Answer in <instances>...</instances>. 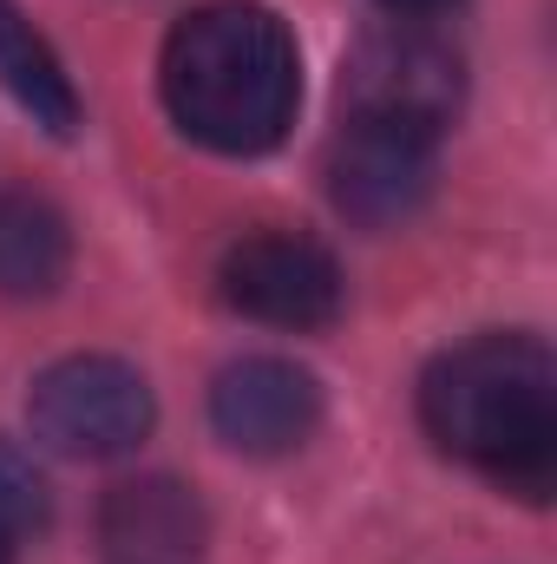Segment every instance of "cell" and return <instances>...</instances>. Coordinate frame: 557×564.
<instances>
[{
  "mask_svg": "<svg viewBox=\"0 0 557 564\" xmlns=\"http://www.w3.org/2000/svg\"><path fill=\"white\" fill-rule=\"evenodd\" d=\"M157 86L184 139L223 158H256V151H276L295 126L302 59L270 7L210 0L171 26Z\"/></svg>",
  "mask_w": 557,
  "mask_h": 564,
  "instance_id": "1",
  "label": "cell"
},
{
  "mask_svg": "<svg viewBox=\"0 0 557 564\" xmlns=\"http://www.w3.org/2000/svg\"><path fill=\"white\" fill-rule=\"evenodd\" d=\"M426 433L518 499L557 479V361L538 335H472L419 375Z\"/></svg>",
  "mask_w": 557,
  "mask_h": 564,
  "instance_id": "2",
  "label": "cell"
},
{
  "mask_svg": "<svg viewBox=\"0 0 557 564\" xmlns=\"http://www.w3.org/2000/svg\"><path fill=\"white\" fill-rule=\"evenodd\" d=\"M459 93H466L459 53L446 40H433L426 26H414V20H387V26L361 33L348 66H341L348 119L394 126V132H414V139H433V144L452 126Z\"/></svg>",
  "mask_w": 557,
  "mask_h": 564,
  "instance_id": "3",
  "label": "cell"
},
{
  "mask_svg": "<svg viewBox=\"0 0 557 564\" xmlns=\"http://www.w3.org/2000/svg\"><path fill=\"white\" fill-rule=\"evenodd\" d=\"M26 421H33V440H46L66 459H119L151 433L157 401H151V381L132 361L66 355L33 381Z\"/></svg>",
  "mask_w": 557,
  "mask_h": 564,
  "instance_id": "4",
  "label": "cell"
},
{
  "mask_svg": "<svg viewBox=\"0 0 557 564\" xmlns=\"http://www.w3.org/2000/svg\"><path fill=\"white\" fill-rule=\"evenodd\" d=\"M223 302L270 328H328L341 315V263L302 230H256L223 250Z\"/></svg>",
  "mask_w": 557,
  "mask_h": 564,
  "instance_id": "5",
  "label": "cell"
},
{
  "mask_svg": "<svg viewBox=\"0 0 557 564\" xmlns=\"http://www.w3.org/2000/svg\"><path fill=\"white\" fill-rule=\"evenodd\" d=\"M328 197L361 230H401L433 197V139L348 119L328 144Z\"/></svg>",
  "mask_w": 557,
  "mask_h": 564,
  "instance_id": "6",
  "label": "cell"
},
{
  "mask_svg": "<svg viewBox=\"0 0 557 564\" xmlns=\"http://www.w3.org/2000/svg\"><path fill=\"white\" fill-rule=\"evenodd\" d=\"M210 426L230 453L250 459H282L321 426V381L282 355H250L230 361L210 381Z\"/></svg>",
  "mask_w": 557,
  "mask_h": 564,
  "instance_id": "7",
  "label": "cell"
},
{
  "mask_svg": "<svg viewBox=\"0 0 557 564\" xmlns=\"http://www.w3.org/2000/svg\"><path fill=\"white\" fill-rule=\"evenodd\" d=\"M99 545H106V564H197L210 545V512L197 486L171 473H139L106 492Z\"/></svg>",
  "mask_w": 557,
  "mask_h": 564,
  "instance_id": "8",
  "label": "cell"
},
{
  "mask_svg": "<svg viewBox=\"0 0 557 564\" xmlns=\"http://www.w3.org/2000/svg\"><path fill=\"white\" fill-rule=\"evenodd\" d=\"M0 79H7V93L33 112V126H46L53 139H73V132H79V119H86L79 86H73V73L59 66L53 40L26 20L20 0H0Z\"/></svg>",
  "mask_w": 557,
  "mask_h": 564,
  "instance_id": "9",
  "label": "cell"
},
{
  "mask_svg": "<svg viewBox=\"0 0 557 564\" xmlns=\"http://www.w3.org/2000/svg\"><path fill=\"white\" fill-rule=\"evenodd\" d=\"M66 263H73V230H66V217H59L46 197L7 191V197H0V295H13V302L53 295V289L66 282Z\"/></svg>",
  "mask_w": 557,
  "mask_h": 564,
  "instance_id": "10",
  "label": "cell"
},
{
  "mask_svg": "<svg viewBox=\"0 0 557 564\" xmlns=\"http://www.w3.org/2000/svg\"><path fill=\"white\" fill-rule=\"evenodd\" d=\"M53 519V492H46V479H40V466L20 453V446H7L0 440V532L20 545L26 532H40Z\"/></svg>",
  "mask_w": 557,
  "mask_h": 564,
  "instance_id": "11",
  "label": "cell"
},
{
  "mask_svg": "<svg viewBox=\"0 0 557 564\" xmlns=\"http://www.w3.org/2000/svg\"><path fill=\"white\" fill-rule=\"evenodd\" d=\"M381 7H387V13H394V20H433V13H446V7H459V0H381Z\"/></svg>",
  "mask_w": 557,
  "mask_h": 564,
  "instance_id": "12",
  "label": "cell"
},
{
  "mask_svg": "<svg viewBox=\"0 0 557 564\" xmlns=\"http://www.w3.org/2000/svg\"><path fill=\"white\" fill-rule=\"evenodd\" d=\"M0 564H13V539L7 532H0Z\"/></svg>",
  "mask_w": 557,
  "mask_h": 564,
  "instance_id": "13",
  "label": "cell"
}]
</instances>
